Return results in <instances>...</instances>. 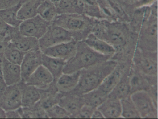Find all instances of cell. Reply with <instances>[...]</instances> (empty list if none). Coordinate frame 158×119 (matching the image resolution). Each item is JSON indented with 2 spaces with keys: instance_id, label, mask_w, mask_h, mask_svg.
Masks as SVG:
<instances>
[{
  "instance_id": "1",
  "label": "cell",
  "mask_w": 158,
  "mask_h": 119,
  "mask_svg": "<svg viewBox=\"0 0 158 119\" xmlns=\"http://www.w3.org/2000/svg\"><path fill=\"white\" fill-rule=\"evenodd\" d=\"M91 33L113 47L115 52L111 60L117 63H132L138 34L133 32L127 23L97 20Z\"/></svg>"
},
{
  "instance_id": "2",
  "label": "cell",
  "mask_w": 158,
  "mask_h": 119,
  "mask_svg": "<svg viewBox=\"0 0 158 119\" xmlns=\"http://www.w3.org/2000/svg\"><path fill=\"white\" fill-rule=\"evenodd\" d=\"M117 64L116 61L110 59L81 70L78 84L72 91L83 95L98 88Z\"/></svg>"
},
{
  "instance_id": "3",
  "label": "cell",
  "mask_w": 158,
  "mask_h": 119,
  "mask_svg": "<svg viewBox=\"0 0 158 119\" xmlns=\"http://www.w3.org/2000/svg\"><path fill=\"white\" fill-rule=\"evenodd\" d=\"M97 19L84 14H59L52 23L71 32L73 39L77 41H83L92 33Z\"/></svg>"
},
{
  "instance_id": "4",
  "label": "cell",
  "mask_w": 158,
  "mask_h": 119,
  "mask_svg": "<svg viewBox=\"0 0 158 119\" xmlns=\"http://www.w3.org/2000/svg\"><path fill=\"white\" fill-rule=\"evenodd\" d=\"M110 59L111 57L102 55L93 50L84 41H78L75 54L65 62L63 73L79 72Z\"/></svg>"
},
{
  "instance_id": "5",
  "label": "cell",
  "mask_w": 158,
  "mask_h": 119,
  "mask_svg": "<svg viewBox=\"0 0 158 119\" xmlns=\"http://www.w3.org/2000/svg\"><path fill=\"white\" fill-rule=\"evenodd\" d=\"M137 48L144 51H158V16L151 14L138 33Z\"/></svg>"
},
{
  "instance_id": "6",
  "label": "cell",
  "mask_w": 158,
  "mask_h": 119,
  "mask_svg": "<svg viewBox=\"0 0 158 119\" xmlns=\"http://www.w3.org/2000/svg\"><path fill=\"white\" fill-rule=\"evenodd\" d=\"M158 51H144L137 48L132 66L144 74L158 76Z\"/></svg>"
},
{
  "instance_id": "7",
  "label": "cell",
  "mask_w": 158,
  "mask_h": 119,
  "mask_svg": "<svg viewBox=\"0 0 158 119\" xmlns=\"http://www.w3.org/2000/svg\"><path fill=\"white\" fill-rule=\"evenodd\" d=\"M73 39L71 32L52 23L44 35L39 39L41 50Z\"/></svg>"
},
{
  "instance_id": "8",
  "label": "cell",
  "mask_w": 158,
  "mask_h": 119,
  "mask_svg": "<svg viewBox=\"0 0 158 119\" xmlns=\"http://www.w3.org/2000/svg\"><path fill=\"white\" fill-rule=\"evenodd\" d=\"M140 119H157L158 107L147 91L135 92L130 96Z\"/></svg>"
},
{
  "instance_id": "9",
  "label": "cell",
  "mask_w": 158,
  "mask_h": 119,
  "mask_svg": "<svg viewBox=\"0 0 158 119\" xmlns=\"http://www.w3.org/2000/svg\"><path fill=\"white\" fill-rule=\"evenodd\" d=\"M39 15L23 21L18 27L19 33L22 35L31 37L39 39L47 32L50 25Z\"/></svg>"
},
{
  "instance_id": "10",
  "label": "cell",
  "mask_w": 158,
  "mask_h": 119,
  "mask_svg": "<svg viewBox=\"0 0 158 119\" xmlns=\"http://www.w3.org/2000/svg\"><path fill=\"white\" fill-rule=\"evenodd\" d=\"M22 106V94L19 84L7 86L0 97V108L6 112L18 109Z\"/></svg>"
},
{
  "instance_id": "11",
  "label": "cell",
  "mask_w": 158,
  "mask_h": 119,
  "mask_svg": "<svg viewBox=\"0 0 158 119\" xmlns=\"http://www.w3.org/2000/svg\"><path fill=\"white\" fill-rule=\"evenodd\" d=\"M131 95L138 91H147L151 85L158 83V76H149L141 73L131 65L129 71Z\"/></svg>"
},
{
  "instance_id": "12",
  "label": "cell",
  "mask_w": 158,
  "mask_h": 119,
  "mask_svg": "<svg viewBox=\"0 0 158 119\" xmlns=\"http://www.w3.org/2000/svg\"><path fill=\"white\" fill-rule=\"evenodd\" d=\"M78 41L73 39L41 50L48 56L61 59L65 62L73 58L75 54Z\"/></svg>"
},
{
  "instance_id": "13",
  "label": "cell",
  "mask_w": 158,
  "mask_h": 119,
  "mask_svg": "<svg viewBox=\"0 0 158 119\" xmlns=\"http://www.w3.org/2000/svg\"><path fill=\"white\" fill-rule=\"evenodd\" d=\"M42 55V52L40 49L25 53L20 65L22 72V82H25L38 67L41 65Z\"/></svg>"
},
{
  "instance_id": "14",
  "label": "cell",
  "mask_w": 158,
  "mask_h": 119,
  "mask_svg": "<svg viewBox=\"0 0 158 119\" xmlns=\"http://www.w3.org/2000/svg\"><path fill=\"white\" fill-rule=\"evenodd\" d=\"M54 81L52 74L41 64L24 83L39 89L44 90L48 88Z\"/></svg>"
},
{
  "instance_id": "15",
  "label": "cell",
  "mask_w": 158,
  "mask_h": 119,
  "mask_svg": "<svg viewBox=\"0 0 158 119\" xmlns=\"http://www.w3.org/2000/svg\"><path fill=\"white\" fill-rule=\"evenodd\" d=\"M59 104L70 114L72 119H75L82 107L85 105L83 96L71 91L63 94Z\"/></svg>"
},
{
  "instance_id": "16",
  "label": "cell",
  "mask_w": 158,
  "mask_h": 119,
  "mask_svg": "<svg viewBox=\"0 0 158 119\" xmlns=\"http://www.w3.org/2000/svg\"><path fill=\"white\" fill-rule=\"evenodd\" d=\"M1 72L6 86L17 84L22 81L20 65L10 62L3 56L2 60Z\"/></svg>"
},
{
  "instance_id": "17",
  "label": "cell",
  "mask_w": 158,
  "mask_h": 119,
  "mask_svg": "<svg viewBox=\"0 0 158 119\" xmlns=\"http://www.w3.org/2000/svg\"><path fill=\"white\" fill-rule=\"evenodd\" d=\"M131 65L132 64L117 63L116 67L107 76L98 87L109 95L120 81L124 72L130 69Z\"/></svg>"
},
{
  "instance_id": "18",
  "label": "cell",
  "mask_w": 158,
  "mask_h": 119,
  "mask_svg": "<svg viewBox=\"0 0 158 119\" xmlns=\"http://www.w3.org/2000/svg\"><path fill=\"white\" fill-rule=\"evenodd\" d=\"M19 85L22 94V107L31 108L39 102L42 97L41 89L23 82Z\"/></svg>"
},
{
  "instance_id": "19",
  "label": "cell",
  "mask_w": 158,
  "mask_h": 119,
  "mask_svg": "<svg viewBox=\"0 0 158 119\" xmlns=\"http://www.w3.org/2000/svg\"><path fill=\"white\" fill-rule=\"evenodd\" d=\"M83 41L96 52L104 56H109L111 59L115 53V51L113 47L93 33L89 34Z\"/></svg>"
},
{
  "instance_id": "20",
  "label": "cell",
  "mask_w": 158,
  "mask_h": 119,
  "mask_svg": "<svg viewBox=\"0 0 158 119\" xmlns=\"http://www.w3.org/2000/svg\"><path fill=\"white\" fill-rule=\"evenodd\" d=\"M97 109L101 112L104 119H120L122 114L121 100L108 97Z\"/></svg>"
},
{
  "instance_id": "21",
  "label": "cell",
  "mask_w": 158,
  "mask_h": 119,
  "mask_svg": "<svg viewBox=\"0 0 158 119\" xmlns=\"http://www.w3.org/2000/svg\"><path fill=\"white\" fill-rule=\"evenodd\" d=\"M80 74V71L71 73H63L55 81L58 91L64 94L74 89L79 82Z\"/></svg>"
},
{
  "instance_id": "22",
  "label": "cell",
  "mask_w": 158,
  "mask_h": 119,
  "mask_svg": "<svg viewBox=\"0 0 158 119\" xmlns=\"http://www.w3.org/2000/svg\"><path fill=\"white\" fill-rule=\"evenodd\" d=\"M10 42L16 48L25 53L40 49L39 39L22 35L19 32L12 38Z\"/></svg>"
},
{
  "instance_id": "23",
  "label": "cell",
  "mask_w": 158,
  "mask_h": 119,
  "mask_svg": "<svg viewBox=\"0 0 158 119\" xmlns=\"http://www.w3.org/2000/svg\"><path fill=\"white\" fill-rule=\"evenodd\" d=\"M130 70H127L124 72L120 81L110 92L108 97L121 100L131 96L129 76Z\"/></svg>"
},
{
  "instance_id": "24",
  "label": "cell",
  "mask_w": 158,
  "mask_h": 119,
  "mask_svg": "<svg viewBox=\"0 0 158 119\" xmlns=\"http://www.w3.org/2000/svg\"><path fill=\"white\" fill-rule=\"evenodd\" d=\"M65 62L63 60L48 56L42 53L41 64L49 71L55 81L63 73Z\"/></svg>"
},
{
  "instance_id": "25",
  "label": "cell",
  "mask_w": 158,
  "mask_h": 119,
  "mask_svg": "<svg viewBox=\"0 0 158 119\" xmlns=\"http://www.w3.org/2000/svg\"><path fill=\"white\" fill-rule=\"evenodd\" d=\"M44 0H27L21 5L18 12L17 17L23 21L33 18L38 15V9Z\"/></svg>"
},
{
  "instance_id": "26",
  "label": "cell",
  "mask_w": 158,
  "mask_h": 119,
  "mask_svg": "<svg viewBox=\"0 0 158 119\" xmlns=\"http://www.w3.org/2000/svg\"><path fill=\"white\" fill-rule=\"evenodd\" d=\"M150 14V10L148 7L139 8L136 10L127 23L130 29L138 34L143 23L148 20Z\"/></svg>"
},
{
  "instance_id": "27",
  "label": "cell",
  "mask_w": 158,
  "mask_h": 119,
  "mask_svg": "<svg viewBox=\"0 0 158 119\" xmlns=\"http://www.w3.org/2000/svg\"><path fill=\"white\" fill-rule=\"evenodd\" d=\"M82 96L85 104L97 109L107 99L109 95L98 87Z\"/></svg>"
},
{
  "instance_id": "28",
  "label": "cell",
  "mask_w": 158,
  "mask_h": 119,
  "mask_svg": "<svg viewBox=\"0 0 158 119\" xmlns=\"http://www.w3.org/2000/svg\"><path fill=\"white\" fill-rule=\"evenodd\" d=\"M22 4L0 10V17L8 25L18 28L22 22L18 19L17 14Z\"/></svg>"
},
{
  "instance_id": "29",
  "label": "cell",
  "mask_w": 158,
  "mask_h": 119,
  "mask_svg": "<svg viewBox=\"0 0 158 119\" xmlns=\"http://www.w3.org/2000/svg\"><path fill=\"white\" fill-rule=\"evenodd\" d=\"M38 15L47 22L52 23L58 15L57 8L50 0H44L38 9Z\"/></svg>"
},
{
  "instance_id": "30",
  "label": "cell",
  "mask_w": 158,
  "mask_h": 119,
  "mask_svg": "<svg viewBox=\"0 0 158 119\" xmlns=\"http://www.w3.org/2000/svg\"><path fill=\"white\" fill-rule=\"evenodd\" d=\"M121 118L140 119L138 112L130 96L121 100Z\"/></svg>"
},
{
  "instance_id": "31",
  "label": "cell",
  "mask_w": 158,
  "mask_h": 119,
  "mask_svg": "<svg viewBox=\"0 0 158 119\" xmlns=\"http://www.w3.org/2000/svg\"><path fill=\"white\" fill-rule=\"evenodd\" d=\"M25 54V52L16 48L10 42L9 46L3 52V56L10 62L20 65L23 61Z\"/></svg>"
},
{
  "instance_id": "32",
  "label": "cell",
  "mask_w": 158,
  "mask_h": 119,
  "mask_svg": "<svg viewBox=\"0 0 158 119\" xmlns=\"http://www.w3.org/2000/svg\"><path fill=\"white\" fill-rule=\"evenodd\" d=\"M46 111L50 119H72L71 114L59 104L49 108Z\"/></svg>"
},
{
  "instance_id": "33",
  "label": "cell",
  "mask_w": 158,
  "mask_h": 119,
  "mask_svg": "<svg viewBox=\"0 0 158 119\" xmlns=\"http://www.w3.org/2000/svg\"><path fill=\"white\" fill-rule=\"evenodd\" d=\"M56 8L58 14L75 13L71 0H60Z\"/></svg>"
},
{
  "instance_id": "34",
  "label": "cell",
  "mask_w": 158,
  "mask_h": 119,
  "mask_svg": "<svg viewBox=\"0 0 158 119\" xmlns=\"http://www.w3.org/2000/svg\"><path fill=\"white\" fill-rule=\"evenodd\" d=\"M96 108L85 104L79 111L75 119H90Z\"/></svg>"
},
{
  "instance_id": "35",
  "label": "cell",
  "mask_w": 158,
  "mask_h": 119,
  "mask_svg": "<svg viewBox=\"0 0 158 119\" xmlns=\"http://www.w3.org/2000/svg\"><path fill=\"white\" fill-rule=\"evenodd\" d=\"M27 0H0V10L7 9L19 4H23Z\"/></svg>"
},
{
  "instance_id": "36",
  "label": "cell",
  "mask_w": 158,
  "mask_h": 119,
  "mask_svg": "<svg viewBox=\"0 0 158 119\" xmlns=\"http://www.w3.org/2000/svg\"><path fill=\"white\" fill-rule=\"evenodd\" d=\"M147 92L153 101L155 106L158 107V83L151 85Z\"/></svg>"
},
{
  "instance_id": "37",
  "label": "cell",
  "mask_w": 158,
  "mask_h": 119,
  "mask_svg": "<svg viewBox=\"0 0 158 119\" xmlns=\"http://www.w3.org/2000/svg\"><path fill=\"white\" fill-rule=\"evenodd\" d=\"M71 2L75 13L84 14L85 4L83 0H71Z\"/></svg>"
},
{
  "instance_id": "38",
  "label": "cell",
  "mask_w": 158,
  "mask_h": 119,
  "mask_svg": "<svg viewBox=\"0 0 158 119\" xmlns=\"http://www.w3.org/2000/svg\"><path fill=\"white\" fill-rule=\"evenodd\" d=\"M2 57H3V54H0V97L3 93L5 88L7 86L4 83L2 78V74L1 63Z\"/></svg>"
},
{
  "instance_id": "39",
  "label": "cell",
  "mask_w": 158,
  "mask_h": 119,
  "mask_svg": "<svg viewBox=\"0 0 158 119\" xmlns=\"http://www.w3.org/2000/svg\"><path fill=\"white\" fill-rule=\"evenodd\" d=\"M5 115L9 119H21L18 109L5 112Z\"/></svg>"
},
{
  "instance_id": "40",
  "label": "cell",
  "mask_w": 158,
  "mask_h": 119,
  "mask_svg": "<svg viewBox=\"0 0 158 119\" xmlns=\"http://www.w3.org/2000/svg\"><path fill=\"white\" fill-rule=\"evenodd\" d=\"M91 118L92 119H104V117L101 112L98 109H96L93 112Z\"/></svg>"
},
{
  "instance_id": "41",
  "label": "cell",
  "mask_w": 158,
  "mask_h": 119,
  "mask_svg": "<svg viewBox=\"0 0 158 119\" xmlns=\"http://www.w3.org/2000/svg\"><path fill=\"white\" fill-rule=\"evenodd\" d=\"M4 21H3L1 17H0V28H3V27H6L8 26Z\"/></svg>"
},
{
  "instance_id": "42",
  "label": "cell",
  "mask_w": 158,
  "mask_h": 119,
  "mask_svg": "<svg viewBox=\"0 0 158 119\" xmlns=\"http://www.w3.org/2000/svg\"><path fill=\"white\" fill-rule=\"evenodd\" d=\"M0 118H2V119L6 118L5 111L1 108H0Z\"/></svg>"
},
{
  "instance_id": "43",
  "label": "cell",
  "mask_w": 158,
  "mask_h": 119,
  "mask_svg": "<svg viewBox=\"0 0 158 119\" xmlns=\"http://www.w3.org/2000/svg\"><path fill=\"white\" fill-rule=\"evenodd\" d=\"M55 5V6H57L58 5V3L60 2V0H50Z\"/></svg>"
},
{
  "instance_id": "44",
  "label": "cell",
  "mask_w": 158,
  "mask_h": 119,
  "mask_svg": "<svg viewBox=\"0 0 158 119\" xmlns=\"http://www.w3.org/2000/svg\"><path fill=\"white\" fill-rule=\"evenodd\" d=\"M149 1H150V0H141V1H140V2H142V4H144V3H145V4H148V2H149ZM151 1H152L154 2V1H155V0H151Z\"/></svg>"
}]
</instances>
